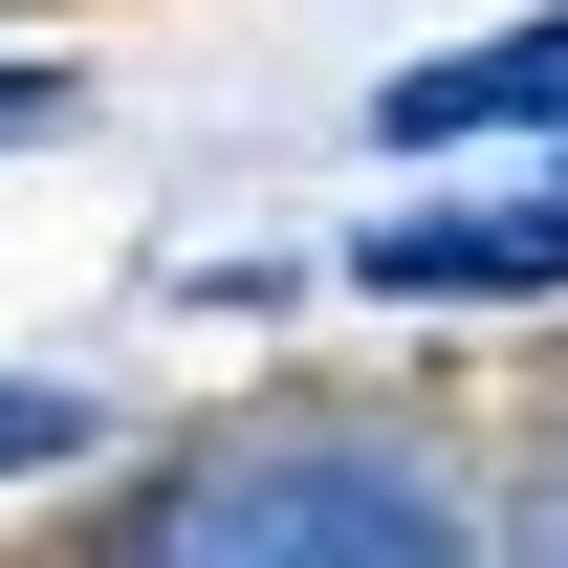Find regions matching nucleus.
Instances as JSON below:
<instances>
[{
    "label": "nucleus",
    "instance_id": "nucleus-3",
    "mask_svg": "<svg viewBox=\"0 0 568 568\" xmlns=\"http://www.w3.org/2000/svg\"><path fill=\"white\" fill-rule=\"evenodd\" d=\"M372 132H394V153H459V132H568V22H503V44H459V67H394V88H372Z\"/></svg>",
    "mask_w": 568,
    "mask_h": 568
},
{
    "label": "nucleus",
    "instance_id": "nucleus-1",
    "mask_svg": "<svg viewBox=\"0 0 568 568\" xmlns=\"http://www.w3.org/2000/svg\"><path fill=\"white\" fill-rule=\"evenodd\" d=\"M153 547L175 568H437L459 503L416 459H197V481L153 503Z\"/></svg>",
    "mask_w": 568,
    "mask_h": 568
},
{
    "label": "nucleus",
    "instance_id": "nucleus-4",
    "mask_svg": "<svg viewBox=\"0 0 568 568\" xmlns=\"http://www.w3.org/2000/svg\"><path fill=\"white\" fill-rule=\"evenodd\" d=\"M22 459H88V394H44V372H0V481Z\"/></svg>",
    "mask_w": 568,
    "mask_h": 568
},
{
    "label": "nucleus",
    "instance_id": "nucleus-5",
    "mask_svg": "<svg viewBox=\"0 0 568 568\" xmlns=\"http://www.w3.org/2000/svg\"><path fill=\"white\" fill-rule=\"evenodd\" d=\"M22 132H67V67H0V153Z\"/></svg>",
    "mask_w": 568,
    "mask_h": 568
},
{
    "label": "nucleus",
    "instance_id": "nucleus-2",
    "mask_svg": "<svg viewBox=\"0 0 568 568\" xmlns=\"http://www.w3.org/2000/svg\"><path fill=\"white\" fill-rule=\"evenodd\" d=\"M351 284H394V306H547V284H568V175L372 219V241H351Z\"/></svg>",
    "mask_w": 568,
    "mask_h": 568
}]
</instances>
